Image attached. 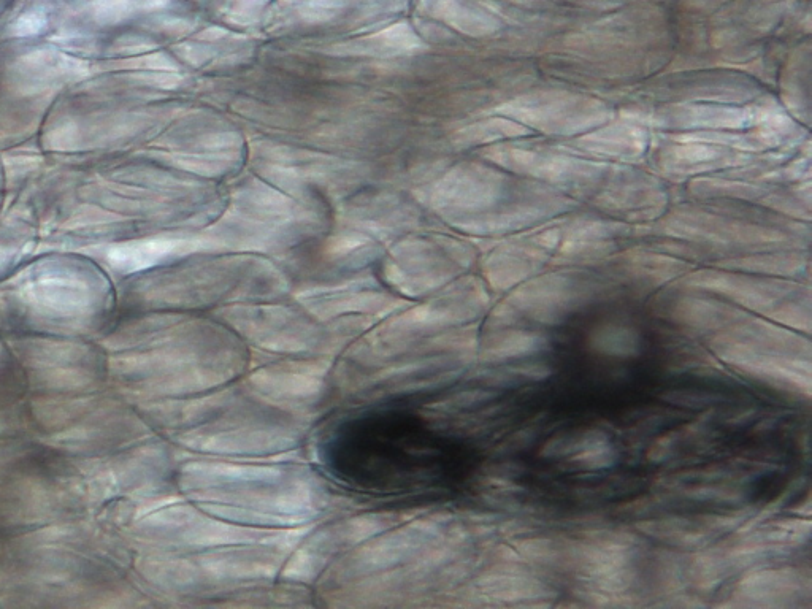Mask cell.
Here are the masks:
<instances>
[{"mask_svg": "<svg viewBox=\"0 0 812 609\" xmlns=\"http://www.w3.org/2000/svg\"><path fill=\"white\" fill-rule=\"evenodd\" d=\"M803 584L801 576L792 573V570L765 571L762 576L747 575L741 581L736 594L740 598H751L755 602L762 600H784L792 598L795 594H801V590L808 587Z\"/></svg>", "mask_w": 812, "mask_h": 609, "instance_id": "6da1fadb", "label": "cell"}, {"mask_svg": "<svg viewBox=\"0 0 812 609\" xmlns=\"http://www.w3.org/2000/svg\"><path fill=\"white\" fill-rule=\"evenodd\" d=\"M590 345L594 346L598 353L609 356H635L641 348L640 332L619 322H609L594 330V334L590 337Z\"/></svg>", "mask_w": 812, "mask_h": 609, "instance_id": "7a4b0ae2", "label": "cell"}, {"mask_svg": "<svg viewBox=\"0 0 812 609\" xmlns=\"http://www.w3.org/2000/svg\"><path fill=\"white\" fill-rule=\"evenodd\" d=\"M548 346V338L541 334H532V332H514L511 338H506L502 343L495 346L494 361H518L522 357H529L532 354H538Z\"/></svg>", "mask_w": 812, "mask_h": 609, "instance_id": "3957f363", "label": "cell"}]
</instances>
